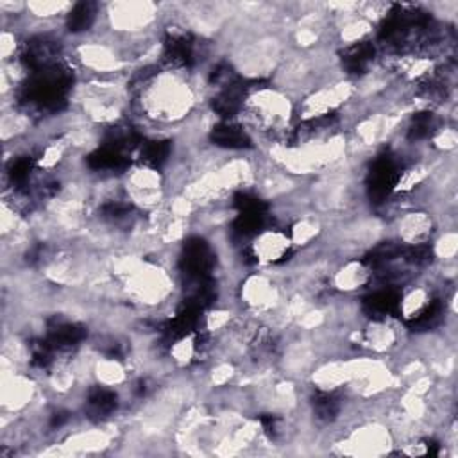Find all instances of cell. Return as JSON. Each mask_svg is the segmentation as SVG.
<instances>
[{
	"mask_svg": "<svg viewBox=\"0 0 458 458\" xmlns=\"http://www.w3.org/2000/svg\"><path fill=\"white\" fill-rule=\"evenodd\" d=\"M243 250L249 252L252 263L267 268L284 267L286 256H292L295 249L288 236V231L283 225H267L250 238Z\"/></svg>",
	"mask_w": 458,
	"mask_h": 458,
	"instance_id": "1",
	"label": "cell"
}]
</instances>
